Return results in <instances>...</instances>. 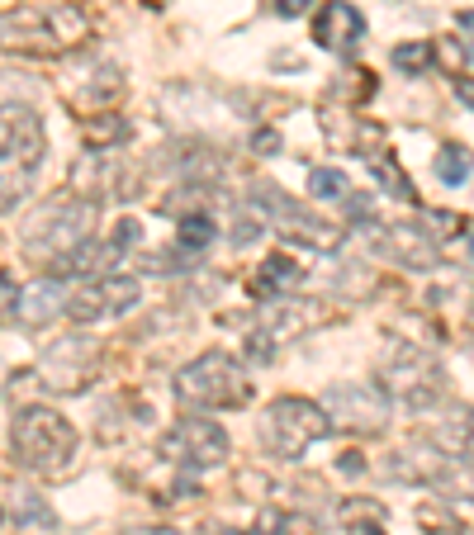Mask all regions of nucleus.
I'll return each instance as SVG.
<instances>
[{"label":"nucleus","mask_w":474,"mask_h":535,"mask_svg":"<svg viewBox=\"0 0 474 535\" xmlns=\"http://www.w3.org/2000/svg\"><path fill=\"white\" fill-rule=\"evenodd\" d=\"M441 441H446V450L456 455V464H470L474 469V408H460L456 422L441 427Z\"/></svg>","instance_id":"obj_24"},{"label":"nucleus","mask_w":474,"mask_h":535,"mask_svg":"<svg viewBox=\"0 0 474 535\" xmlns=\"http://www.w3.org/2000/svg\"><path fill=\"white\" fill-rule=\"evenodd\" d=\"M370 176H375V185H380L384 195L403 199V204L413 199V180H408V171L399 166V157H394L389 147H384L380 157H370Z\"/></svg>","instance_id":"obj_21"},{"label":"nucleus","mask_w":474,"mask_h":535,"mask_svg":"<svg viewBox=\"0 0 474 535\" xmlns=\"http://www.w3.org/2000/svg\"><path fill=\"white\" fill-rule=\"evenodd\" d=\"M100 360H105V346L95 337H86V332L57 337L38 356V384L48 393H81L91 389V379L100 375Z\"/></svg>","instance_id":"obj_8"},{"label":"nucleus","mask_w":474,"mask_h":535,"mask_svg":"<svg viewBox=\"0 0 474 535\" xmlns=\"http://www.w3.org/2000/svg\"><path fill=\"white\" fill-rule=\"evenodd\" d=\"M437 57H441V62H446V67H451V72H456L460 62H465V48H460L456 38H446V43H441V48H437Z\"/></svg>","instance_id":"obj_39"},{"label":"nucleus","mask_w":474,"mask_h":535,"mask_svg":"<svg viewBox=\"0 0 474 535\" xmlns=\"http://www.w3.org/2000/svg\"><path fill=\"white\" fill-rule=\"evenodd\" d=\"M418 521H422V526H427L432 535H456V531H460V521L451 517V512H446L441 502H422V507H418Z\"/></svg>","instance_id":"obj_30"},{"label":"nucleus","mask_w":474,"mask_h":535,"mask_svg":"<svg viewBox=\"0 0 474 535\" xmlns=\"http://www.w3.org/2000/svg\"><path fill=\"white\" fill-rule=\"evenodd\" d=\"M10 455L19 469H29L38 479H62L76 464V431L57 408L29 403L10 422Z\"/></svg>","instance_id":"obj_3"},{"label":"nucleus","mask_w":474,"mask_h":535,"mask_svg":"<svg viewBox=\"0 0 474 535\" xmlns=\"http://www.w3.org/2000/svg\"><path fill=\"white\" fill-rule=\"evenodd\" d=\"M337 474H347V479H361V474H365L361 450H342V455H337Z\"/></svg>","instance_id":"obj_36"},{"label":"nucleus","mask_w":474,"mask_h":535,"mask_svg":"<svg viewBox=\"0 0 474 535\" xmlns=\"http://www.w3.org/2000/svg\"><path fill=\"white\" fill-rule=\"evenodd\" d=\"M328 431H332V417L323 403H313V398H275L266 408V422H261V441L280 460H299Z\"/></svg>","instance_id":"obj_6"},{"label":"nucleus","mask_w":474,"mask_h":535,"mask_svg":"<svg viewBox=\"0 0 474 535\" xmlns=\"http://www.w3.org/2000/svg\"><path fill=\"white\" fill-rule=\"evenodd\" d=\"M470 251H474V232H470Z\"/></svg>","instance_id":"obj_46"},{"label":"nucleus","mask_w":474,"mask_h":535,"mask_svg":"<svg viewBox=\"0 0 474 535\" xmlns=\"http://www.w3.org/2000/svg\"><path fill=\"white\" fill-rule=\"evenodd\" d=\"M384 469H389V479L422 483V488H451V483H456V464H451V455H441V450L427 446V441L394 450Z\"/></svg>","instance_id":"obj_13"},{"label":"nucleus","mask_w":474,"mask_h":535,"mask_svg":"<svg viewBox=\"0 0 474 535\" xmlns=\"http://www.w3.org/2000/svg\"><path fill=\"white\" fill-rule=\"evenodd\" d=\"M0 521H5V517H0Z\"/></svg>","instance_id":"obj_48"},{"label":"nucleus","mask_w":474,"mask_h":535,"mask_svg":"<svg viewBox=\"0 0 474 535\" xmlns=\"http://www.w3.org/2000/svg\"><path fill=\"white\" fill-rule=\"evenodd\" d=\"M304 531H309V526H304L299 517H290V512H266V517H261V526H256V531H247V535H304Z\"/></svg>","instance_id":"obj_31"},{"label":"nucleus","mask_w":474,"mask_h":535,"mask_svg":"<svg viewBox=\"0 0 474 535\" xmlns=\"http://www.w3.org/2000/svg\"><path fill=\"white\" fill-rule=\"evenodd\" d=\"M256 232H261V223H256V218H242V223H237V232H233V242H252Z\"/></svg>","instance_id":"obj_42"},{"label":"nucleus","mask_w":474,"mask_h":535,"mask_svg":"<svg viewBox=\"0 0 474 535\" xmlns=\"http://www.w3.org/2000/svg\"><path fill=\"white\" fill-rule=\"evenodd\" d=\"M456 100L474 109V76H460V81H456Z\"/></svg>","instance_id":"obj_41"},{"label":"nucleus","mask_w":474,"mask_h":535,"mask_svg":"<svg viewBox=\"0 0 474 535\" xmlns=\"http://www.w3.org/2000/svg\"><path fill=\"white\" fill-rule=\"evenodd\" d=\"M95 199H81V195H53L38 204V214L24 223V256L34 266H48L57 270L62 261H72L76 251L91 242V228H95Z\"/></svg>","instance_id":"obj_2"},{"label":"nucleus","mask_w":474,"mask_h":535,"mask_svg":"<svg viewBox=\"0 0 474 535\" xmlns=\"http://www.w3.org/2000/svg\"><path fill=\"white\" fill-rule=\"evenodd\" d=\"M456 29H465V34H474V10H460V15H456Z\"/></svg>","instance_id":"obj_44"},{"label":"nucleus","mask_w":474,"mask_h":535,"mask_svg":"<svg viewBox=\"0 0 474 535\" xmlns=\"http://www.w3.org/2000/svg\"><path fill=\"white\" fill-rule=\"evenodd\" d=\"M432 62H437V48H432V43H399V48H394V67H399L403 76H427Z\"/></svg>","instance_id":"obj_26"},{"label":"nucleus","mask_w":474,"mask_h":535,"mask_svg":"<svg viewBox=\"0 0 474 535\" xmlns=\"http://www.w3.org/2000/svg\"><path fill=\"white\" fill-rule=\"evenodd\" d=\"M252 152H256V157H275V152H280V133H275V128H256V133H252Z\"/></svg>","instance_id":"obj_35"},{"label":"nucleus","mask_w":474,"mask_h":535,"mask_svg":"<svg viewBox=\"0 0 474 535\" xmlns=\"http://www.w3.org/2000/svg\"><path fill=\"white\" fill-rule=\"evenodd\" d=\"M15 507H19V521H24V526H43V531H53L57 526L53 507L38 498V493H29V488H15Z\"/></svg>","instance_id":"obj_28"},{"label":"nucleus","mask_w":474,"mask_h":535,"mask_svg":"<svg viewBox=\"0 0 474 535\" xmlns=\"http://www.w3.org/2000/svg\"><path fill=\"white\" fill-rule=\"evenodd\" d=\"M375 242L384 247V256H394L399 266L408 270H437L441 256H437V242L432 232H422L418 223H361Z\"/></svg>","instance_id":"obj_12"},{"label":"nucleus","mask_w":474,"mask_h":535,"mask_svg":"<svg viewBox=\"0 0 474 535\" xmlns=\"http://www.w3.org/2000/svg\"><path fill=\"white\" fill-rule=\"evenodd\" d=\"M19 313V285L10 270H0V318H15Z\"/></svg>","instance_id":"obj_32"},{"label":"nucleus","mask_w":474,"mask_h":535,"mask_svg":"<svg viewBox=\"0 0 474 535\" xmlns=\"http://www.w3.org/2000/svg\"><path fill=\"white\" fill-rule=\"evenodd\" d=\"M437 176H441V185H451V190L465 185V176H470V152L460 143H446L437 152Z\"/></svg>","instance_id":"obj_27"},{"label":"nucleus","mask_w":474,"mask_h":535,"mask_svg":"<svg viewBox=\"0 0 474 535\" xmlns=\"http://www.w3.org/2000/svg\"><path fill=\"white\" fill-rule=\"evenodd\" d=\"M67 299H72V289L62 285V275H43L38 285H29L19 294V322H29V327H48L57 313H67Z\"/></svg>","instance_id":"obj_16"},{"label":"nucleus","mask_w":474,"mask_h":535,"mask_svg":"<svg viewBox=\"0 0 474 535\" xmlns=\"http://www.w3.org/2000/svg\"><path fill=\"white\" fill-rule=\"evenodd\" d=\"M470 322H474V313H470Z\"/></svg>","instance_id":"obj_47"},{"label":"nucleus","mask_w":474,"mask_h":535,"mask_svg":"<svg viewBox=\"0 0 474 535\" xmlns=\"http://www.w3.org/2000/svg\"><path fill=\"white\" fill-rule=\"evenodd\" d=\"M342 531L347 535H384V507L370 498L342 502Z\"/></svg>","instance_id":"obj_23"},{"label":"nucleus","mask_w":474,"mask_h":535,"mask_svg":"<svg viewBox=\"0 0 474 535\" xmlns=\"http://www.w3.org/2000/svg\"><path fill=\"white\" fill-rule=\"evenodd\" d=\"M342 209L356 218V228H361V223H370V199H365V195H347V199H342Z\"/></svg>","instance_id":"obj_38"},{"label":"nucleus","mask_w":474,"mask_h":535,"mask_svg":"<svg viewBox=\"0 0 474 535\" xmlns=\"http://www.w3.org/2000/svg\"><path fill=\"white\" fill-rule=\"evenodd\" d=\"M128 185L119 180V157L114 152H86V157L72 166V195L81 199H100L105 195H124Z\"/></svg>","instance_id":"obj_15"},{"label":"nucleus","mask_w":474,"mask_h":535,"mask_svg":"<svg viewBox=\"0 0 474 535\" xmlns=\"http://www.w3.org/2000/svg\"><path fill=\"white\" fill-rule=\"evenodd\" d=\"M114 535H181V531H166V526H133V531H114Z\"/></svg>","instance_id":"obj_43"},{"label":"nucleus","mask_w":474,"mask_h":535,"mask_svg":"<svg viewBox=\"0 0 474 535\" xmlns=\"http://www.w3.org/2000/svg\"><path fill=\"white\" fill-rule=\"evenodd\" d=\"M422 223H432V237H451V232H460V218H451V214H422Z\"/></svg>","instance_id":"obj_37"},{"label":"nucleus","mask_w":474,"mask_h":535,"mask_svg":"<svg viewBox=\"0 0 474 535\" xmlns=\"http://www.w3.org/2000/svg\"><path fill=\"white\" fill-rule=\"evenodd\" d=\"M309 195L313 199H347L351 185L342 171H332V166H318V171H309Z\"/></svg>","instance_id":"obj_29"},{"label":"nucleus","mask_w":474,"mask_h":535,"mask_svg":"<svg viewBox=\"0 0 474 535\" xmlns=\"http://www.w3.org/2000/svg\"><path fill=\"white\" fill-rule=\"evenodd\" d=\"M247 204L266 218V228H275L285 242H299V247H309V251H337L342 237H347L337 223H323V218L304 214L290 195H280V185H252Z\"/></svg>","instance_id":"obj_7"},{"label":"nucleus","mask_w":474,"mask_h":535,"mask_svg":"<svg viewBox=\"0 0 474 535\" xmlns=\"http://www.w3.org/2000/svg\"><path fill=\"white\" fill-rule=\"evenodd\" d=\"M105 313H110V304H105V280L100 275L72 289V299H67V318L72 322H95V318H105Z\"/></svg>","instance_id":"obj_22"},{"label":"nucleus","mask_w":474,"mask_h":535,"mask_svg":"<svg viewBox=\"0 0 474 535\" xmlns=\"http://www.w3.org/2000/svg\"><path fill=\"white\" fill-rule=\"evenodd\" d=\"M228 431L209 417H181L176 427L162 436V460L181 464V469H214V464L228 460Z\"/></svg>","instance_id":"obj_11"},{"label":"nucleus","mask_w":474,"mask_h":535,"mask_svg":"<svg viewBox=\"0 0 474 535\" xmlns=\"http://www.w3.org/2000/svg\"><path fill=\"white\" fill-rule=\"evenodd\" d=\"M91 38V15L76 5H19L0 15V48L24 57H62Z\"/></svg>","instance_id":"obj_1"},{"label":"nucleus","mask_w":474,"mask_h":535,"mask_svg":"<svg viewBox=\"0 0 474 535\" xmlns=\"http://www.w3.org/2000/svg\"><path fill=\"white\" fill-rule=\"evenodd\" d=\"M19 114L24 109H15V105H0V152L15 143V133H19Z\"/></svg>","instance_id":"obj_34"},{"label":"nucleus","mask_w":474,"mask_h":535,"mask_svg":"<svg viewBox=\"0 0 474 535\" xmlns=\"http://www.w3.org/2000/svg\"><path fill=\"white\" fill-rule=\"evenodd\" d=\"M313 0H275V10H280V15L285 19H294V15H304V10H309Z\"/></svg>","instance_id":"obj_40"},{"label":"nucleus","mask_w":474,"mask_h":535,"mask_svg":"<svg viewBox=\"0 0 474 535\" xmlns=\"http://www.w3.org/2000/svg\"><path fill=\"white\" fill-rule=\"evenodd\" d=\"M380 375H384V389L413 412L437 408L441 398H446V370H441V360L432 356V351L413 346V341H394V351H389Z\"/></svg>","instance_id":"obj_5"},{"label":"nucleus","mask_w":474,"mask_h":535,"mask_svg":"<svg viewBox=\"0 0 474 535\" xmlns=\"http://www.w3.org/2000/svg\"><path fill=\"white\" fill-rule=\"evenodd\" d=\"M214 237H219L214 214H181V232H176V242H181L185 251H204Z\"/></svg>","instance_id":"obj_25"},{"label":"nucleus","mask_w":474,"mask_h":535,"mask_svg":"<svg viewBox=\"0 0 474 535\" xmlns=\"http://www.w3.org/2000/svg\"><path fill=\"white\" fill-rule=\"evenodd\" d=\"M128 119L124 114H114V109H95V114H86L81 119V143H86V152H114L119 143H128Z\"/></svg>","instance_id":"obj_18"},{"label":"nucleus","mask_w":474,"mask_h":535,"mask_svg":"<svg viewBox=\"0 0 474 535\" xmlns=\"http://www.w3.org/2000/svg\"><path fill=\"white\" fill-rule=\"evenodd\" d=\"M38 166H43V124H38V114L24 109L15 143L0 152V214H10L19 199L34 190Z\"/></svg>","instance_id":"obj_9"},{"label":"nucleus","mask_w":474,"mask_h":535,"mask_svg":"<svg viewBox=\"0 0 474 535\" xmlns=\"http://www.w3.org/2000/svg\"><path fill=\"white\" fill-rule=\"evenodd\" d=\"M299 280H304V266H294L290 256H266L261 270H256L252 289L256 294H266V299H275V294H290Z\"/></svg>","instance_id":"obj_19"},{"label":"nucleus","mask_w":474,"mask_h":535,"mask_svg":"<svg viewBox=\"0 0 474 535\" xmlns=\"http://www.w3.org/2000/svg\"><path fill=\"white\" fill-rule=\"evenodd\" d=\"M247 356H252L256 365H271L275 360V337L271 332H252V337H247Z\"/></svg>","instance_id":"obj_33"},{"label":"nucleus","mask_w":474,"mask_h":535,"mask_svg":"<svg viewBox=\"0 0 474 535\" xmlns=\"http://www.w3.org/2000/svg\"><path fill=\"white\" fill-rule=\"evenodd\" d=\"M332 427H347L356 436H380L389 427V389L384 384H332L323 393Z\"/></svg>","instance_id":"obj_10"},{"label":"nucleus","mask_w":474,"mask_h":535,"mask_svg":"<svg viewBox=\"0 0 474 535\" xmlns=\"http://www.w3.org/2000/svg\"><path fill=\"white\" fill-rule=\"evenodd\" d=\"M337 313L323 308V299H285V304H275V322L285 327V332H309V327H323L332 322Z\"/></svg>","instance_id":"obj_20"},{"label":"nucleus","mask_w":474,"mask_h":535,"mask_svg":"<svg viewBox=\"0 0 474 535\" xmlns=\"http://www.w3.org/2000/svg\"><path fill=\"white\" fill-rule=\"evenodd\" d=\"M119 90H124V72H119L114 62H91L86 72L76 76L72 100L76 105H86V109H110Z\"/></svg>","instance_id":"obj_17"},{"label":"nucleus","mask_w":474,"mask_h":535,"mask_svg":"<svg viewBox=\"0 0 474 535\" xmlns=\"http://www.w3.org/2000/svg\"><path fill=\"white\" fill-rule=\"evenodd\" d=\"M143 5H147V10H162V5H166V0H143Z\"/></svg>","instance_id":"obj_45"},{"label":"nucleus","mask_w":474,"mask_h":535,"mask_svg":"<svg viewBox=\"0 0 474 535\" xmlns=\"http://www.w3.org/2000/svg\"><path fill=\"white\" fill-rule=\"evenodd\" d=\"M361 38H365V19L351 0H328V5H318V15H313V43H318V48H328V53H351Z\"/></svg>","instance_id":"obj_14"},{"label":"nucleus","mask_w":474,"mask_h":535,"mask_svg":"<svg viewBox=\"0 0 474 535\" xmlns=\"http://www.w3.org/2000/svg\"><path fill=\"white\" fill-rule=\"evenodd\" d=\"M176 403L185 412H219V408H247L252 403V379L242 360L228 351H204L176 375Z\"/></svg>","instance_id":"obj_4"}]
</instances>
